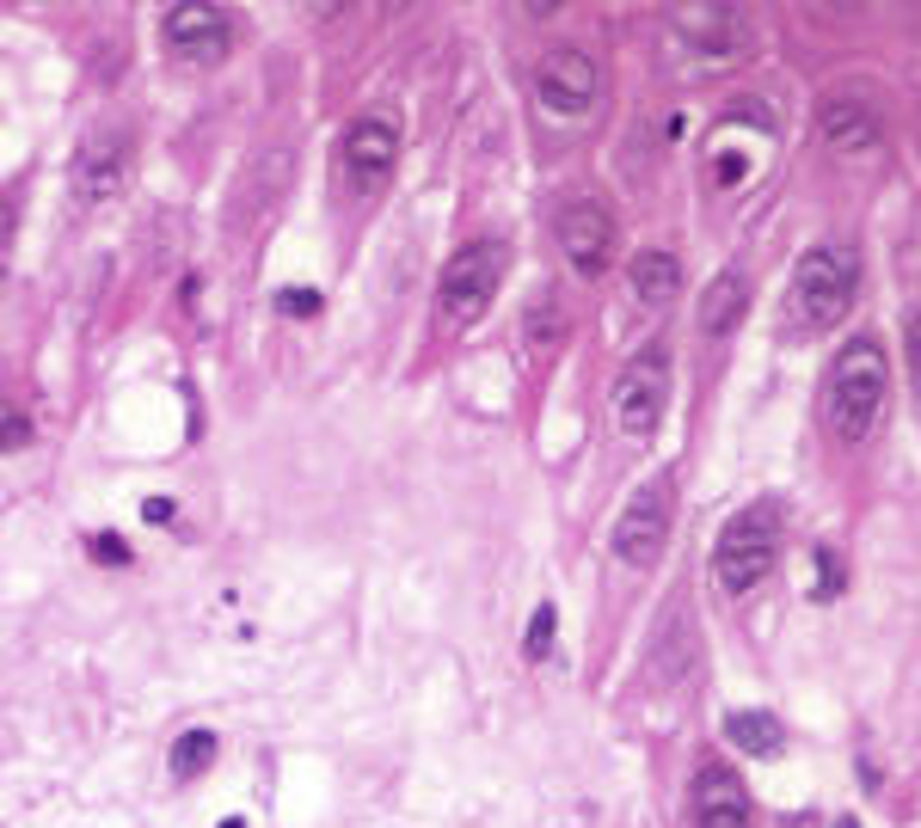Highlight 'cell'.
Returning a JSON list of instances; mask_svg holds the SVG:
<instances>
[{
  "label": "cell",
  "instance_id": "cell-1",
  "mask_svg": "<svg viewBox=\"0 0 921 828\" xmlns=\"http://www.w3.org/2000/svg\"><path fill=\"white\" fill-rule=\"evenodd\" d=\"M885 393H891L885 350L873 338H854L823 374V424H830L835 443H866L878 412H885Z\"/></svg>",
  "mask_w": 921,
  "mask_h": 828
},
{
  "label": "cell",
  "instance_id": "cell-2",
  "mask_svg": "<svg viewBox=\"0 0 921 828\" xmlns=\"http://www.w3.org/2000/svg\"><path fill=\"white\" fill-rule=\"evenodd\" d=\"M854 283H860V258L854 246H811L792 271V288H787V326L792 331H830L842 326L854 301Z\"/></svg>",
  "mask_w": 921,
  "mask_h": 828
},
{
  "label": "cell",
  "instance_id": "cell-3",
  "mask_svg": "<svg viewBox=\"0 0 921 828\" xmlns=\"http://www.w3.org/2000/svg\"><path fill=\"white\" fill-rule=\"evenodd\" d=\"M780 558V503H749L719 529V546H713V577H719L725 596H749L774 571Z\"/></svg>",
  "mask_w": 921,
  "mask_h": 828
},
{
  "label": "cell",
  "instance_id": "cell-4",
  "mask_svg": "<svg viewBox=\"0 0 921 828\" xmlns=\"http://www.w3.org/2000/svg\"><path fill=\"white\" fill-rule=\"evenodd\" d=\"M505 264H510V246L505 240H474L448 258L443 288H436V307H443V326H474L479 314L491 307L498 283H505Z\"/></svg>",
  "mask_w": 921,
  "mask_h": 828
},
{
  "label": "cell",
  "instance_id": "cell-5",
  "mask_svg": "<svg viewBox=\"0 0 921 828\" xmlns=\"http://www.w3.org/2000/svg\"><path fill=\"white\" fill-rule=\"evenodd\" d=\"M130 166H136V135L130 123H99L87 129V142L74 148V197L87 203H111L117 190L130 185Z\"/></svg>",
  "mask_w": 921,
  "mask_h": 828
},
{
  "label": "cell",
  "instance_id": "cell-6",
  "mask_svg": "<svg viewBox=\"0 0 921 828\" xmlns=\"http://www.w3.org/2000/svg\"><path fill=\"white\" fill-rule=\"evenodd\" d=\"M615 429L620 436H633V443H646L651 429L663 424V405H670V357L663 350H646V357H633L627 369H620L615 381Z\"/></svg>",
  "mask_w": 921,
  "mask_h": 828
},
{
  "label": "cell",
  "instance_id": "cell-7",
  "mask_svg": "<svg viewBox=\"0 0 921 828\" xmlns=\"http://www.w3.org/2000/svg\"><path fill=\"white\" fill-rule=\"evenodd\" d=\"M160 43H166L178 62H191V68H216V62L234 50V19L221 13V7H203V0H178V7H166V19H160Z\"/></svg>",
  "mask_w": 921,
  "mask_h": 828
},
{
  "label": "cell",
  "instance_id": "cell-8",
  "mask_svg": "<svg viewBox=\"0 0 921 828\" xmlns=\"http://www.w3.org/2000/svg\"><path fill=\"white\" fill-rule=\"evenodd\" d=\"M603 92V74L584 50H548L541 68H534V99L548 117H584Z\"/></svg>",
  "mask_w": 921,
  "mask_h": 828
},
{
  "label": "cell",
  "instance_id": "cell-9",
  "mask_svg": "<svg viewBox=\"0 0 921 828\" xmlns=\"http://www.w3.org/2000/svg\"><path fill=\"white\" fill-rule=\"evenodd\" d=\"M663 541H670V491L646 486V491H633V503L615 522V558L627 571H646V565H658Z\"/></svg>",
  "mask_w": 921,
  "mask_h": 828
},
{
  "label": "cell",
  "instance_id": "cell-10",
  "mask_svg": "<svg viewBox=\"0 0 921 828\" xmlns=\"http://www.w3.org/2000/svg\"><path fill=\"white\" fill-rule=\"evenodd\" d=\"M560 246H565L577 276H603L608 264H615V215L590 197L572 203V209L560 215Z\"/></svg>",
  "mask_w": 921,
  "mask_h": 828
},
{
  "label": "cell",
  "instance_id": "cell-11",
  "mask_svg": "<svg viewBox=\"0 0 921 828\" xmlns=\"http://www.w3.org/2000/svg\"><path fill=\"white\" fill-rule=\"evenodd\" d=\"M393 160H400V129H393L388 117H357V123L345 129V172H350V185H357L362 197L393 178Z\"/></svg>",
  "mask_w": 921,
  "mask_h": 828
},
{
  "label": "cell",
  "instance_id": "cell-12",
  "mask_svg": "<svg viewBox=\"0 0 921 828\" xmlns=\"http://www.w3.org/2000/svg\"><path fill=\"white\" fill-rule=\"evenodd\" d=\"M694 828H749V792L732 767H701L694 780Z\"/></svg>",
  "mask_w": 921,
  "mask_h": 828
},
{
  "label": "cell",
  "instance_id": "cell-13",
  "mask_svg": "<svg viewBox=\"0 0 921 828\" xmlns=\"http://www.w3.org/2000/svg\"><path fill=\"white\" fill-rule=\"evenodd\" d=\"M676 25L694 50H706V56H737L749 43L744 7H676Z\"/></svg>",
  "mask_w": 921,
  "mask_h": 828
},
{
  "label": "cell",
  "instance_id": "cell-14",
  "mask_svg": "<svg viewBox=\"0 0 921 828\" xmlns=\"http://www.w3.org/2000/svg\"><path fill=\"white\" fill-rule=\"evenodd\" d=\"M817 129H823V148L830 154H866L878 142V117L860 99H823Z\"/></svg>",
  "mask_w": 921,
  "mask_h": 828
},
{
  "label": "cell",
  "instance_id": "cell-15",
  "mask_svg": "<svg viewBox=\"0 0 921 828\" xmlns=\"http://www.w3.org/2000/svg\"><path fill=\"white\" fill-rule=\"evenodd\" d=\"M744 307H749V276L744 271H719L713 283H706L694 326H701V338H732L737 319H744Z\"/></svg>",
  "mask_w": 921,
  "mask_h": 828
},
{
  "label": "cell",
  "instance_id": "cell-16",
  "mask_svg": "<svg viewBox=\"0 0 921 828\" xmlns=\"http://www.w3.org/2000/svg\"><path fill=\"white\" fill-rule=\"evenodd\" d=\"M725 737H732V749H744V755H756V761H774L780 749H787V724H780L774 712H762V706L732 712L725 718Z\"/></svg>",
  "mask_w": 921,
  "mask_h": 828
},
{
  "label": "cell",
  "instance_id": "cell-17",
  "mask_svg": "<svg viewBox=\"0 0 921 828\" xmlns=\"http://www.w3.org/2000/svg\"><path fill=\"white\" fill-rule=\"evenodd\" d=\"M676 288H682V264L670 252H639L633 258V295L646 301V307L676 301Z\"/></svg>",
  "mask_w": 921,
  "mask_h": 828
},
{
  "label": "cell",
  "instance_id": "cell-18",
  "mask_svg": "<svg viewBox=\"0 0 921 828\" xmlns=\"http://www.w3.org/2000/svg\"><path fill=\"white\" fill-rule=\"evenodd\" d=\"M209 761H216V730H185L166 755V767H173V780H197Z\"/></svg>",
  "mask_w": 921,
  "mask_h": 828
},
{
  "label": "cell",
  "instance_id": "cell-19",
  "mask_svg": "<svg viewBox=\"0 0 921 828\" xmlns=\"http://www.w3.org/2000/svg\"><path fill=\"white\" fill-rule=\"evenodd\" d=\"M553 632H560V614H553V601H541V608H534V620H529V639H522V657L541 663V657L553 651Z\"/></svg>",
  "mask_w": 921,
  "mask_h": 828
},
{
  "label": "cell",
  "instance_id": "cell-20",
  "mask_svg": "<svg viewBox=\"0 0 921 828\" xmlns=\"http://www.w3.org/2000/svg\"><path fill=\"white\" fill-rule=\"evenodd\" d=\"M560 338V301H534L529 307V350H548V344Z\"/></svg>",
  "mask_w": 921,
  "mask_h": 828
},
{
  "label": "cell",
  "instance_id": "cell-21",
  "mask_svg": "<svg viewBox=\"0 0 921 828\" xmlns=\"http://www.w3.org/2000/svg\"><path fill=\"white\" fill-rule=\"evenodd\" d=\"M31 443V417L19 412L13 400H0V455H13V448Z\"/></svg>",
  "mask_w": 921,
  "mask_h": 828
},
{
  "label": "cell",
  "instance_id": "cell-22",
  "mask_svg": "<svg viewBox=\"0 0 921 828\" xmlns=\"http://www.w3.org/2000/svg\"><path fill=\"white\" fill-rule=\"evenodd\" d=\"M842 584H848V571H842V553H835V546H817V601H830Z\"/></svg>",
  "mask_w": 921,
  "mask_h": 828
},
{
  "label": "cell",
  "instance_id": "cell-23",
  "mask_svg": "<svg viewBox=\"0 0 921 828\" xmlns=\"http://www.w3.org/2000/svg\"><path fill=\"white\" fill-rule=\"evenodd\" d=\"M903 357H909V386H915V400H921V307L903 326Z\"/></svg>",
  "mask_w": 921,
  "mask_h": 828
},
{
  "label": "cell",
  "instance_id": "cell-24",
  "mask_svg": "<svg viewBox=\"0 0 921 828\" xmlns=\"http://www.w3.org/2000/svg\"><path fill=\"white\" fill-rule=\"evenodd\" d=\"M277 307H283L289 319H314V314H319V295H314V288H283V295H277Z\"/></svg>",
  "mask_w": 921,
  "mask_h": 828
},
{
  "label": "cell",
  "instance_id": "cell-25",
  "mask_svg": "<svg viewBox=\"0 0 921 828\" xmlns=\"http://www.w3.org/2000/svg\"><path fill=\"white\" fill-rule=\"evenodd\" d=\"M93 558H105V565H130V546L117 541V534H99V541H93Z\"/></svg>",
  "mask_w": 921,
  "mask_h": 828
},
{
  "label": "cell",
  "instance_id": "cell-26",
  "mask_svg": "<svg viewBox=\"0 0 921 828\" xmlns=\"http://www.w3.org/2000/svg\"><path fill=\"white\" fill-rule=\"evenodd\" d=\"M142 515H148V522H173V503H166V498H148Z\"/></svg>",
  "mask_w": 921,
  "mask_h": 828
},
{
  "label": "cell",
  "instance_id": "cell-27",
  "mask_svg": "<svg viewBox=\"0 0 921 828\" xmlns=\"http://www.w3.org/2000/svg\"><path fill=\"white\" fill-rule=\"evenodd\" d=\"M7 246H13V209L0 203V252H7Z\"/></svg>",
  "mask_w": 921,
  "mask_h": 828
},
{
  "label": "cell",
  "instance_id": "cell-28",
  "mask_svg": "<svg viewBox=\"0 0 921 828\" xmlns=\"http://www.w3.org/2000/svg\"><path fill=\"white\" fill-rule=\"evenodd\" d=\"M780 828H817V816H811V810H799V816H787Z\"/></svg>",
  "mask_w": 921,
  "mask_h": 828
},
{
  "label": "cell",
  "instance_id": "cell-29",
  "mask_svg": "<svg viewBox=\"0 0 921 828\" xmlns=\"http://www.w3.org/2000/svg\"><path fill=\"white\" fill-rule=\"evenodd\" d=\"M835 828H860V816H842V822H835Z\"/></svg>",
  "mask_w": 921,
  "mask_h": 828
}]
</instances>
